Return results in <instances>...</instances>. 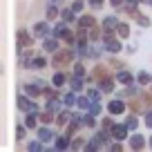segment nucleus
I'll return each mask as SVG.
<instances>
[{"instance_id":"f257e3e1","label":"nucleus","mask_w":152,"mask_h":152,"mask_svg":"<svg viewBox=\"0 0 152 152\" xmlns=\"http://www.w3.org/2000/svg\"><path fill=\"white\" fill-rule=\"evenodd\" d=\"M69 61H72V52H69V49H63V52H58L56 56H54L52 63H54L56 67H61V65H67Z\"/></svg>"},{"instance_id":"f03ea898","label":"nucleus","mask_w":152,"mask_h":152,"mask_svg":"<svg viewBox=\"0 0 152 152\" xmlns=\"http://www.w3.org/2000/svg\"><path fill=\"white\" fill-rule=\"evenodd\" d=\"M119 36H130V29H128V25H119Z\"/></svg>"},{"instance_id":"7ed1b4c3","label":"nucleus","mask_w":152,"mask_h":152,"mask_svg":"<svg viewBox=\"0 0 152 152\" xmlns=\"http://www.w3.org/2000/svg\"><path fill=\"white\" fill-rule=\"evenodd\" d=\"M110 110H112V112H121L123 107H121V103H112V105H110Z\"/></svg>"},{"instance_id":"20e7f679","label":"nucleus","mask_w":152,"mask_h":152,"mask_svg":"<svg viewBox=\"0 0 152 152\" xmlns=\"http://www.w3.org/2000/svg\"><path fill=\"white\" fill-rule=\"evenodd\" d=\"M114 134H116L119 139H123V137H125V130H123V128H116V130H114Z\"/></svg>"},{"instance_id":"39448f33","label":"nucleus","mask_w":152,"mask_h":152,"mask_svg":"<svg viewBox=\"0 0 152 152\" xmlns=\"http://www.w3.org/2000/svg\"><path fill=\"white\" fill-rule=\"evenodd\" d=\"M81 25H83V27H90V25H94V20H92V18H83Z\"/></svg>"},{"instance_id":"423d86ee","label":"nucleus","mask_w":152,"mask_h":152,"mask_svg":"<svg viewBox=\"0 0 152 152\" xmlns=\"http://www.w3.org/2000/svg\"><path fill=\"white\" fill-rule=\"evenodd\" d=\"M121 81H123V83H130V81H132V78H130L128 74H121Z\"/></svg>"},{"instance_id":"0eeeda50","label":"nucleus","mask_w":152,"mask_h":152,"mask_svg":"<svg viewBox=\"0 0 152 152\" xmlns=\"http://www.w3.org/2000/svg\"><path fill=\"white\" fill-rule=\"evenodd\" d=\"M92 5H96V7H99V5H101V0H92Z\"/></svg>"}]
</instances>
